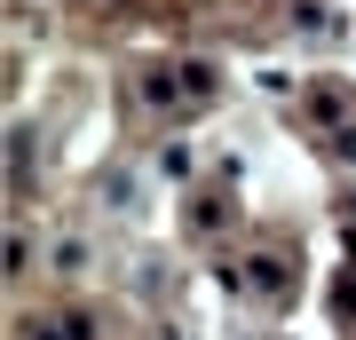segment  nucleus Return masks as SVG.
Returning a JSON list of instances; mask_svg holds the SVG:
<instances>
[{
  "instance_id": "1",
  "label": "nucleus",
  "mask_w": 356,
  "mask_h": 340,
  "mask_svg": "<svg viewBox=\"0 0 356 340\" xmlns=\"http://www.w3.org/2000/svg\"><path fill=\"white\" fill-rule=\"evenodd\" d=\"M293 277H301V261H293L285 245H254L245 269H238V293H245V301H285Z\"/></svg>"
},
{
  "instance_id": "2",
  "label": "nucleus",
  "mask_w": 356,
  "mask_h": 340,
  "mask_svg": "<svg viewBox=\"0 0 356 340\" xmlns=\"http://www.w3.org/2000/svg\"><path fill=\"white\" fill-rule=\"evenodd\" d=\"M16 340H95V316L64 301V309H48V316H32V325L16 332Z\"/></svg>"
},
{
  "instance_id": "3",
  "label": "nucleus",
  "mask_w": 356,
  "mask_h": 340,
  "mask_svg": "<svg viewBox=\"0 0 356 340\" xmlns=\"http://www.w3.org/2000/svg\"><path fill=\"white\" fill-rule=\"evenodd\" d=\"M332 325L356 332V269H348V277H332Z\"/></svg>"
},
{
  "instance_id": "4",
  "label": "nucleus",
  "mask_w": 356,
  "mask_h": 340,
  "mask_svg": "<svg viewBox=\"0 0 356 340\" xmlns=\"http://www.w3.org/2000/svg\"><path fill=\"white\" fill-rule=\"evenodd\" d=\"M222 222H229V198H198L191 206V229H222Z\"/></svg>"
},
{
  "instance_id": "5",
  "label": "nucleus",
  "mask_w": 356,
  "mask_h": 340,
  "mask_svg": "<svg viewBox=\"0 0 356 340\" xmlns=\"http://www.w3.org/2000/svg\"><path fill=\"white\" fill-rule=\"evenodd\" d=\"M332 159H341V166H356V111L341 119V135H332Z\"/></svg>"
},
{
  "instance_id": "6",
  "label": "nucleus",
  "mask_w": 356,
  "mask_h": 340,
  "mask_svg": "<svg viewBox=\"0 0 356 340\" xmlns=\"http://www.w3.org/2000/svg\"><path fill=\"white\" fill-rule=\"evenodd\" d=\"M135 0H79V16H127Z\"/></svg>"
}]
</instances>
